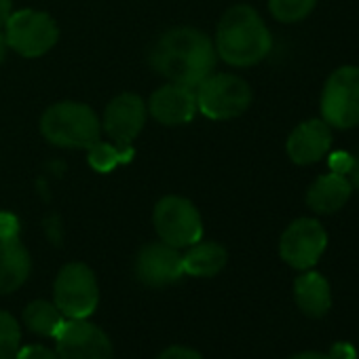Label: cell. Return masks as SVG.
I'll return each instance as SVG.
<instances>
[{
    "mask_svg": "<svg viewBox=\"0 0 359 359\" xmlns=\"http://www.w3.org/2000/svg\"><path fill=\"white\" fill-rule=\"evenodd\" d=\"M150 68L169 83L197 89L216 70L214 41L197 28H171L158 36L148 55Z\"/></svg>",
    "mask_w": 359,
    "mask_h": 359,
    "instance_id": "cell-1",
    "label": "cell"
},
{
    "mask_svg": "<svg viewBox=\"0 0 359 359\" xmlns=\"http://www.w3.org/2000/svg\"><path fill=\"white\" fill-rule=\"evenodd\" d=\"M214 47L229 66L248 68L260 64L271 53L273 36L254 7L235 5L220 20Z\"/></svg>",
    "mask_w": 359,
    "mask_h": 359,
    "instance_id": "cell-2",
    "label": "cell"
},
{
    "mask_svg": "<svg viewBox=\"0 0 359 359\" xmlns=\"http://www.w3.org/2000/svg\"><path fill=\"white\" fill-rule=\"evenodd\" d=\"M41 131L60 148H91L102 137V121L83 102H57L43 112Z\"/></svg>",
    "mask_w": 359,
    "mask_h": 359,
    "instance_id": "cell-3",
    "label": "cell"
},
{
    "mask_svg": "<svg viewBox=\"0 0 359 359\" xmlns=\"http://www.w3.org/2000/svg\"><path fill=\"white\" fill-rule=\"evenodd\" d=\"M197 110L212 121H231L252 106V87L237 74L214 72L197 89Z\"/></svg>",
    "mask_w": 359,
    "mask_h": 359,
    "instance_id": "cell-4",
    "label": "cell"
},
{
    "mask_svg": "<svg viewBox=\"0 0 359 359\" xmlns=\"http://www.w3.org/2000/svg\"><path fill=\"white\" fill-rule=\"evenodd\" d=\"M321 118L332 129H353L359 127V66L336 68L323 89L319 100Z\"/></svg>",
    "mask_w": 359,
    "mask_h": 359,
    "instance_id": "cell-5",
    "label": "cell"
},
{
    "mask_svg": "<svg viewBox=\"0 0 359 359\" xmlns=\"http://www.w3.org/2000/svg\"><path fill=\"white\" fill-rule=\"evenodd\" d=\"M152 224L158 239L175 250L191 248L203 239V220L193 201L169 195L163 197L152 212Z\"/></svg>",
    "mask_w": 359,
    "mask_h": 359,
    "instance_id": "cell-6",
    "label": "cell"
},
{
    "mask_svg": "<svg viewBox=\"0 0 359 359\" xmlns=\"http://www.w3.org/2000/svg\"><path fill=\"white\" fill-rule=\"evenodd\" d=\"M5 36L7 45L22 57H43L57 45L60 28L49 13L24 9L7 18Z\"/></svg>",
    "mask_w": 359,
    "mask_h": 359,
    "instance_id": "cell-7",
    "label": "cell"
},
{
    "mask_svg": "<svg viewBox=\"0 0 359 359\" xmlns=\"http://www.w3.org/2000/svg\"><path fill=\"white\" fill-rule=\"evenodd\" d=\"M53 302L66 319H87L100 302L95 273L83 262L66 264L53 285Z\"/></svg>",
    "mask_w": 359,
    "mask_h": 359,
    "instance_id": "cell-8",
    "label": "cell"
},
{
    "mask_svg": "<svg viewBox=\"0 0 359 359\" xmlns=\"http://www.w3.org/2000/svg\"><path fill=\"white\" fill-rule=\"evenodd\" d=\"M327 248V233L315 218H298L290 222L279 239V256L296 271L313 269Z\"/></svg>",
    "mask_w": 359,
    "mask_h": 359,
    "instance_id": "cell-9",
    "label": "cell"
},
{
    "mask_svg": "<svg viewBox=\"0 0 359 359\" xmlns=\"http://www.w3.org/2000/svg\"><path fill=\"white\" fill-rule=\"evenodd\" d=\"M60 359H112V342L89 319H66L55 336Z\"/></svg>",
    "mask_w": 359,
    "mask_h": 359,
    "instance_id": "cell-10",
    "label": "cell"
},
{
    "mask_svg": "<svg viewBox=\"0 0 359 359\" xmlns=\"http://www.w3.org/2000/svg\"><path fill=\"white\" fill-rule=\"evenodd\" d=\"M148 110L140 95L135 93H121L110 100L104 110L102 127L106 135L118 146H131L137 133L144 129Z\"/></svg>",
    "mask_w": 359,
    "mask_h": 359,
    "instance_id": "cell-11",
    "label": "cell"
},
{
    "mask_svg": "<svg viewBox=\"0 0 359 359\" xmlns=\"http://www.w3.org/2000/svg\"><path fill=\"white\" fill-rule=\"evenodd\" d=\"M135 275L144 285L150 287L171 285L184 275L182 254L163 241L148 243L140 250L135 258Z\"/></svg>",
    "mask_w": 359,
    "mask_h": 359,
    "instance_id": "cell-12",
    "label": "cell"
},
{
    "mask_svg": "<svg viewBox=\"0 0 359 359\" xmlns=\"http://www.w3.org/2000/svg\"><path fill=\"white\" fill-rule=\"evenodd\" d=\"M146 110L161 125H184L197 114V93L193 87L167 83L150 95Z\"/></svg>",
    "mask_w": 359,
    "mask_h": 359,
    "instance_id": "cell-13",
    "label": "cell"
},
{
    "mask_svg": "<svg viewBox=\"0 0 359 359\" xmlns=\"http://www.w3.org/2000/svg\"><path fill=\"white\" fill-rule=\"evenodd\" d=\"M332 148V127L323 118L302 121L292 129L285 142V150L292 163L313 165L321 161Z\"/></svg>",
    "mask_w": 359,
    "mask_h": 359,
    "instance_id": "cell-14",
    "label": "cell"
},
{
    "mask_svg": "<svg viewBox=\"0 0 359 359\" xmlns=\"http://www.w3.org/2000/svg\"><path fill=\"white\" fill-rule=\"evenodd\" d=\"M351 195H353L351 180L340 171H330V173L319 175L306 189L304 201L313 214L332 216L348 203Z\"/></svg>",
    "mask_w": 359,
    "mask_h": 359,
    "instance_id": "cell-15",
    "label": "cell"
},
{
    "mask_svg": "<svg viewBox=\"0 0 359 359\" xmlns=\"http://www.w3.org/2000/svg\"><path fill=\"white\" fill-rule=\"evenodd\" d=\"M294 302L306 317L321 319L332 306L330 281L313 269L302 271L294 281Z\"/></svg>",
    "mask_w": 359,
    "mask_h": 359,
    "instance_id": "cell-16",
    "label": "cell"
},
{
    "mask_svg": "<svg viewBox=\"0 0 359 359\" xmlns=\"http://www.w3.org/2000/svg\"><path fill=\"white\" fill-rule=\"evenodd\" d=\"M32 260L20 239L0 241V294H13L30 277Z\"/></svg>",
    "mask_w": 359,
    "mask_h": 359,
    "instance_id": "cell-17",
    "label": "cell"
},
{
    "mask_svg": "<svg viewBox=\"0 0 359 359\" xmlns=\"http://www.w3.org/2000/svg\"><path fill=\"white\" fill-rule=\"evenodd\" d=\"M229 262V252L216 241H197L182 254L184 275L191 277H216Z\"/></svg>",
    "mask_w": 359,
    "mask_h": 359,
    "instance_id": "cell-18",
    "label": "cell"
},
{
    "mask_svg": "<svg viewBox=\"0 0 359 359\" xmlns=\"http://www.w3.org/2000/svg\"><path fill=\"white\" fill-rule=\"evenodd\" d=\"M64 321L66 317L62 315V311L55 306V302L49 300H34L24 309V323L28 325V330L47 338H55Z\"/></svg>",
    "mask_w": 359,
    "mask_h": 359,
    "instance_id": "cell-19",
    "label": "cell"
},
{
    "mask_svg": "<svg viewBox=\"0 0 359 359\" xmlns=\"http://www.w3.org/2000/svg\"><path fill=\"white\" fill-rule=\"evenodd\" d=\"M317 7V0H269L271 15L281 24H298Z\"/></svg>",
    "mask_w": 359,
    "mask_h": 359,
    "instance_id": "cell-20",
    "label": "cell"
},
{
    "mask_svg": "<svg viewBox=\"0 0 359 359\" xmlns=\"http://www.w3.org/2000/svg\"><path fill=\"white\" fill-rule=\"evenodd\" d=\"M20 342L22 332L18 319L7 311H0V359H15Z\"/></svg>",
    "mask_w": 359,
    "mask_h": 359,
    "instance_id": "cell-21",
    "label": "cell"
},
{
    "mask_svg": "<svg viewBox=\"0 0 359 359\" xmlns=\"http://www.w3.org/2000/svg\"><path fill=\"white\" fill-rule=\"evenodd\" d=\"M123 148H129V146H110V144H104L102 140L95 142L91 148H89V163L93 169L106 173L110 169H114L118 163H123Z\"/></svg>",
    "mask_w": 359,
    "mask_h": 359,
    "instance_id": "cell-22",
    "label": "cell"
},
{
    "mask_svg": "<svg viewBox=\"0 0 359 359\" xmlns=\"http://www.w3.org/2000/svg\"><path fill=\"white\" fill-rule=\"evenodd\" d=\"M11 239H20V220L9 212H0V241Z\"/></svg>",
    "mask_w": 359,
    "mask_h": 359,
    "instance_id": "cell-23",
    "label": "cell"
},
{
    "mask_svg": "<svg viewBox=\"0 0 359 359\" xmlns=\"http://www.w3.org/2000/svg\"><path fill=\"white\" fill-rule=\"evenodd\" d=\"M15 359H60V357L55 351H51L43 344H30V346L20 348Z\"/></svg>",
    "mask_w": 359,
    "mask_h": 359,
    "instance_id": "cell-24",
    "label": "cell"
},
{
    "mask_svg": "<svg viewBox=\"0 0 359 359\" xmlns=\"http://www.w3.org/2000/svg\"><path fill=\"white\" fill-rule=\"evenodd\" d=\"M156 359H203V355L195 348L173 344V346H167Z\"/></svg>",
    "mask_w": 359,
    "mask_h": 359,
    "instance_id": "cell-25",
    "label": "cell"
},
{
    "mask_svg": "<svg viewBox=\"0 0 359 359\" xmlns=\"http://www.w3.org/2000/svg\"><path fill=\"white\" fill-rule=\"evenodd\" d=\"M327 355H330V359H357V351L348 342H334L332 351Z\"/></svg>",
    "mask_w": 359,
    "mask_h": 359,
    "instance_id": "cell-26",
    "label": "cell"
},
{
    "mask_svg": "<svg viewBox=\"0 0 359 359\" xmlns=\"http://www.w3.org/2000/svg\"><path fill=\"white\" fill-rule=\"evenodd\" d=\"M351 184H353V191H359V154L351 161Z\"/></svg>",
    "mask_w": 359,
    "mask_h": 359,
    "instance_id": "cell-27",
    "label": "cell"
},
{
    "mask_svg": "<svg viewBox=\"0 0 359 359\" xmlns=\"http://www.w3.org/2000/svg\"><path fill=\"white\" fill-rule=\"evenodd\" d=\"M11 13H13V0H0V26H5Z\"/></svg>",
    "mask_w": 359,
    "mask_h": 359,
    "instance_id": "cell-28",
    "label": "cell"
},
{
    "mask_svg": "<svg viewBox=\"0 0 359 359\" xmlns=\"http://www.w3.org/2000/svg\"><path fill=\"white\" fill-rule=\"evenodd\" d=\"M290 359H330V355L327 353H319V351H302V353L292 355Z\"/></svg>",
    "mask_w": 359,
    "mask_h": 359,
    "instance_id": "cell-29",
    "label": "cell"
},
{
    "mask_svg": "<svg viewBox=\"0 0 359 359\" xmlns=\"http://www.w3.org/2000/svg\"><path fill=\"white\" fill-rule=\"evenodd\" d=\"M7 49H9V45H7V36H5V32L0 30V64L5 62V57H7Z\"/></svg>",
    "mask_w": 359,
    "mask_h": 359,
    "instance_id": "cell-30",
    "label": "cell"
}]
</instances>
